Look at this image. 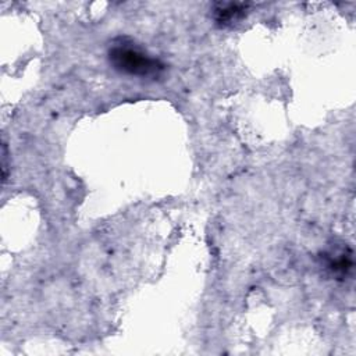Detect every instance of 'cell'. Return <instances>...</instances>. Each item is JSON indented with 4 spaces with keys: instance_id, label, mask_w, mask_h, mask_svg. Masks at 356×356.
Segmentation results:
<instances>
[{
    "instance_id": "cell-2",
    "label": "cell",
    "mask_w": 356,
    "mask_h": 356,
    "mask_svg": "<svg viewBox=\"0 0 356 356\" xmlns=\"http://www.w3.org/2000/svg\"><path fill=\"white\" fill-rule=\"evenodd\" d=\"M248 10L249 4L243 3H218L213 10V15L220 26H227L243 18Z\"/></svg>"
},
{
    "instance_id": "cell-1",
    "label": "cell",
    "mask_w": 356,
    "mask_h": 356,
    "mask_svg": "<svg viewBox=\"0 0 356 356\" xmlns=\"http://www.w3.org/2000/svg\"><path fill=\"white\" fill-rule=\"evenodd\" d=\"M107 58L110 65L120 74L140 79H156L165 70V64L161 60L127 38H118L113 42L107 51Z\"/></svg>"
}]
</instances>
